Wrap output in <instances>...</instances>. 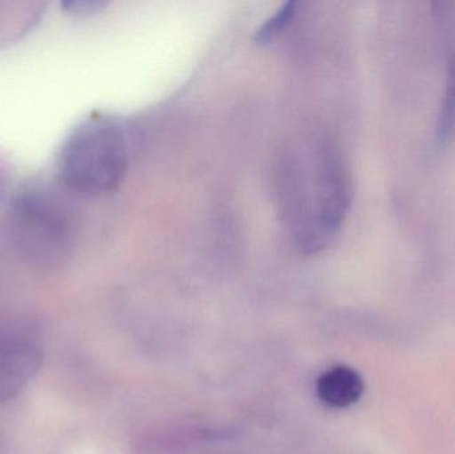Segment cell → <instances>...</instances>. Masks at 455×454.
Listing matches in <instances>:
<instances>
[{"instance_id":"1","label":"cell","mask_w":455,"mask_h":454,"mask_svg":"<svg viewBox=\"0 0 455 454\" xmlns=\"http://www.w3.org/2000/svg\"><path fill=\"white\" fill-rule=\"evenodd\" d=\"M281 167V204L297 243L317 252L334 242L352 204L349 171L336 144L315 139Z\"/></svg>"},{"instance_id":"2","label":"cell","mask_w":455,"mask_h":454,"mask_svg":"<svg viewBox=\"0 0 455 454\" xmlns=\"http://www.w3.org/2000/svg\"><path fill=\"white\" fill-rule=\"evenodd\" d=\"M4 232L11 250L31 268L56 272L74 255L77 218L74 207L50 184H27L8 205Z\"/></svg>"},{"instance_id":"3","label":"cell","mask_w":455,"mask_h":454,"mask_svg":"<svg viewBox=\"0 0 455 454\" xmlns=\"http://www.w3.org/2000/svg\"><path fill=\"white\" fill-rule=\"evenodd\" d=\"M130 156L124 123L111 115H92L64 140L56 164L59 180L83 196L109 194L124 180Z\"/></svg>"},{"instance_id":"4","label":"cell","mask_w":455,"mask_h":454,"mask_svg":"<svg viewBox=\"0 0 455 454\" xmlns=\"http://www.w3.org/2000/svg\"><path fill=\"white\" fill-rule=\"evenodd\" d=\"M42 362V349L29 333L0 325V404L20 394Z\"/></svg>"},{"instance_id":"5","label":"cell","mask_w":455,"mask_h":454,"mask_svg":"<svg viewBox=\"0 0 455 454\" xmlns=\"http://www.w3.org/2000/svg\"><path fill=\"white\" fill-rule=\"evenodd\" d=\"M435 15L440 23L446 44V76L435 130V146L446 148L455 136V10L451 3H438Z\"/></svg>"},{"instance_id":"6","label":"cell","mask_w":455,"mask_h":454,"mask_svg":"<svg viewBox=\"0 0 455 454\" xmlns=\"http://www.w3.org/2000/svg\"><path fill=\"white\" fill-rule=\"evenodd\" d=\"M365 384L352 368L339 365L326 370L317 381V394L329 407L347 408L363 397Z\"/></svg>"},{"instance_id":"7","label":"cell","mask_w":455,"mask_h":454,"mask_svg":"<svg viewBox=\"0 0 455 454\" xmlns=\"http://www.w3.org/2000/svg\"><path fill=\"white\" fill-rule=\"evenodd\" d=\"M299 3L296 0H289L285 4L281 5L265 23L257 29L256 40L261 44L275 40L286 27L293 21L299 12Z\"/></svg>"},{"instance_id":"8","label":"cell","mask_w":455,"mask_h":454,"mask_svg":"<svg viewBox=\"0 0 455 454\" xmlns=\"http://www.w3.org/2000/svg\"><path fill=\"white\" fill-rule=\"evenodd\" d=\"M107 3L101 0H67L61 3V8L67 15L74 18H87L95 15L106 8Z\"/></svg>"}]
</instances>
